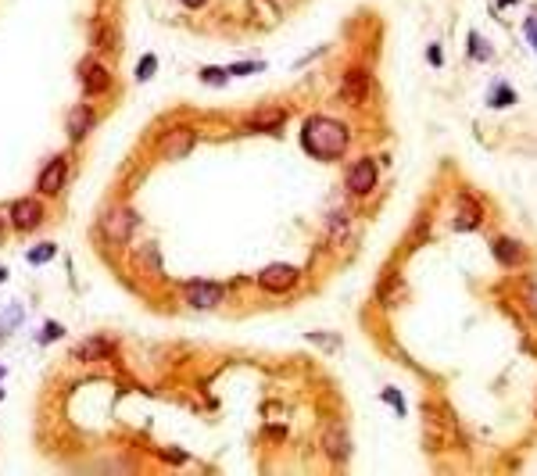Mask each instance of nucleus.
<instances>
[{
	"instance_id": "nucleus-5",
	"label": "nucleus",
	"mask_w": 537,
	"mask_h": 476,
	"mask_svg": "<svg viewBox=\"0 0 537 476\" xmlns=\"http://www.w3.org/2000/svg\"><path fill=\"white\" fill-rule=\"evenodd\" d=\"M65 179H69V158H65V154H54V158L44 165V172H39L36 190L44 194V197H54V194L65 190Z\"/></svg>"
},
{
	"instance_id": "nucleus-19",
	"label": "nucleus",
	"mask_w": 537,
	"mask_h": 476,
	"mask_svg": "<svg viewBox=\"0 0 537 476\" xmlns=\"http://www.w3.org/2000/svg\"><path fill=\"white\" fill-rule=\"evenodd\" d=\"M54 255H57L54 244H36L33 251H29V265H44V262H51Z\"/></svg>"
},
{
	"instance_id": "nucleus-3",
	"label": "nucleus",
	"mask_w": 537,
	"mask_h": 476,
	"mask_svg": "<svg viewBox=\"0 0 537 476\" xmlns=\"http://www.w3.org/2000/svg\"><path fill=\"white\" fill-rule=\"evenodd\" d=\"M136 226H140V215H136L133 208H115V212L104 215L100 230H104V237H108L111 244H129V237H133Z\"/></svg>"
},
{
	"instance_id": "nucleus-30",
	"label": "nucleus",
	"mask_w": 537,
	"mask_h": 476,
	"mask_svg": "<svg viewBox=\"0 0 537 476\" xmlns=\"http://www.w3.org/2000/svg\"><path fill=\"white\" fill-rule=\"evenodd\" d=\"M8 280V268H0V283H4Z\"/></svg>"
},
{
	"instance_id": "nucleus-11",
	"label": "nucleus",
	"mask_w": 537,
	"mask_h": 476,
	"mask_svg": "<svg viewBox=\"0 0 537 476\" xmlns=\"http://www.w3.org/2000/svg\"><path fill=\"white\" fill-rule=\"evenodd\" d=\"M322 451H326V459H334V462H347V455H351V441H347V430L340 423H329L326 433H322Z\"/></svg>"
},
{
	"instance_id": "nucleus-7",
	"label": "nucleus",
	"mask_w": 537,
	"mask_h": 476,
	"mask_svg": "<svg viewBox=\"0 0 537 476\" xmlns=\"http://www.w3.org/2000/svg\"><path fill=\"white\" fill-rule=\"evenodd\" d=\"M376 176H380L376 161H373V158H358V161L347 169V194H351V197H365V194L376 186Z\"/></svg>"
},
{
	"instance_id": "nucleus-28",
	"label": "nucleus",
	"mask_w": 537,
	"mask_h": 476,
	"mask_svg": "<svg viewBox=\"0 0 537 476\" xmlns=\"http://www.w3.org/2000/svg\"><path fill=\"white\" fill-rule=\"evenodd\" d=\"M179 4H183V8H190V11H197V8L208 4V0H179Z\"/></svg>"
},
{
	"instance_id": "nucleus-9",
	"label": "nucleus",
	"mask_w": 537,
	"mask_h": 476,
	"mask_svg": "<svg viewBox=\"0 0 537 476\" xmlns=\"http://www.w3.org/2000/svg\"><path fill=\"white\" fill-rule=\"evenodd\" d=\"M194 147H197V133H194L190 126H176V129L165 133V140H161V154H165V161H179V158H187Z\"/></svg>"
},
{
	"instance_id": "nucleus-26",
	"label": "nucleus",
	"mask_w": 537,
	"mask_h": 476,
	"mask_svg": "<svg viewBox=\"0 0 537 476\" xmlns=\"http://www.w3.org/2000/svg\"><path fill=\"white\" fill-rule=\"evenodd\" d=\"M329 230H334V233H344V230H347V212H337L334 222H329Z\"/></svg>"
},
{
	"instance_id": "nucleus-18",
	"label": "nucleus",
	"mask_w": 537,
	"mask_h": 476,
	"mask_svg": "<svg viewBox=\"0 0 537 476\" xmlns=\"http://www.w3.org/2000/svg\"><path fill=\"white\" fill-rule=\"evenodd\" d=\"M75 355L79 358H100V355H111V344L108 340H90V344H82Z\"/></svg>"
},
{
	"instance_id": "nucleus-16",
	"label": "nucleus",
	"mask_w": 537,
	"mask_h": 476,
	"mask_svg": "<svg viewBox=\"0 0 537 476\" xmlns=\"http://www.w3.org/2000/svg\"><path fill=\"white\" fill-rule=\"evenodd\" d=\"M516 104V90L509 86V82H494L491 86V93H487V108H494V111H502V108H512Z\"/></svg>"
},
{
	"instance_id": "nucleus-12",
	"label": "nucleus",
	"mask_w": 537,
	"mask_h": 476,
	"mask_svg": "<svg viewBox=\"0 0 537 476\" xmlns=\"http://www.w3.org/2000/svg\"><path fill=\"white\" fill-rule=\"evenodd\" d=\"M480 222H484V208H480V201H473L469 194H459V212H455V219H451V230L466 233V230H477Z\"/></svg>"
},
{
	"instance_id": "nucleus-17",
	"label": "nucleus",
	"mask_w": 537,
	"mask_h": 476,
	"mask_svg": "<svg viewBox=\"0 0 537 476\" xmlns=\"http://www.w3.org/2000/svg\"><path fill=\"white\" fill-rule=\"evenodd\" d=\"M201 82L204 86H226V82H230V68H219V65L201 68Z\"/></svg>"
},
{
	"instance_id": "nucleus-31",
	"label": "nucleus",
	"mask_w": 537,
	"mask_h": 476,
	"mask_svg": "<svg viewBox=\"0 0 537 476\" xmlns=\"http://www.w3.org/2000/svg\"><path fill=\"white\" fill-rule=\"evenodd\" d=\"M0 376H4V369H0ZM0 398H4V394H0Z\"/></svg>"
},
{
	"instance_id": "nucleus-29",
	"label": "nucleus",
	"mask_w": 537,
	"mask_h": 476,
	"mask_svg": "<svg viewBox=\"0 0 537 476\" xmlns=\"http://www.w3.org/2000/svg\"><path fill=\"white\" fill-rule=\"evenodd\" d=\"M498 4H502V8H512V4H520V0H498Z\"/></svg>"
},
{
	"instance_id": "nucleus-21",
	"label": "nucleus",
	"mask_w": 537,
	"mask_h": 476,
	"mask_svg": "<svg viewBox=\"0 0 537 476\" xmlns=\"http://www.w3.org/2000/svg\"><path fill=\"white\" fill-rule=\"evenodd\" d=\"M469 57H480V61H491V47H487V39H480L477 33H469Z\"/></svg>"
},
{
	"instance_id": "nucleus-22",
	"label": "nucleus",
	"mask_w": 537,
	"mask_h": 476,
	"mask_svg": "<svg viewBox=\"0 0 537 476\" xmlns=\"http://www.w3.org/2000/svg\"><path fill=\"white\" fill-rule=\"evenodd\" d=\"M380 398H383L387 405H394V408H398V416H405V412H408V408H405V398L398 394L394 387H383V390H380Z\"/></svg>"
},
{
	"instance_id": "nucleus-25",
	"label": "nucleus",
	"mask_w": 537,
	"mask_h": 476,
	"mask_svg": "<svg viewBox=\"0 0 537 476\" xmlns=\"http://www.w3.org/2000/svg\"><path fill=\"white\" fill-rule=\"evenodd\" d=\"M523 29H527V39H530L534 54H537V15H530V18H527V22H523Z\"/></svg>"
},
{
	"instance_id": "nucleus-23",
	"label": "nucleus",
	"mask_w": 537,
	"mask_h": 476,
	"mask_svg": "<svg viewBox=\"0 0 537 476\" xmlns=\"http://www.w3.org/2000/svg\"><path fill=\"white\" fill-rule=\"evenodd\" d=\"M265 61H237V65H230V75H247V72H262Z\"/></svg>"
},
{
	"instance_id": "nucleus-6",
	"label": "nucleus",
	"mask_w": 537,
	"mask_h": 476,
	"mask_svg": "<svg viewBox=\"0 0 537 476\" xmlns=\"http://www.w3.org/2000/svg\"><path fill=\"white\" fill-rule=\"evenodd\" d=\"M44 219H47V212H44V204H39L36 197H22V201L11 204V226L18 233L39 230V222H44Z\"/></svg>"
},
{
	"instance_id": "nucleus-13",
	"label": "nucleus",
	"mask_w": 537,
	"mask_h": 476,
	"mask_svg": "<svg viewBox=\"0 0 537 476\" xmlns=\"http://www.w3.org/2000/svg\"><path fill=\"white\" fill-rule=\"evenodd\" d=\"M93 122H97V115H93V108H90V104L72 108V111H69V122H65L69 140H87V136H90V129H93Z\"/></svg>"
},
{
	"instance_id": "nucleus-24",
	"label": "nucleus",
	"mask_w": 537,
	"mask_h": 476,
	"mask_svg": "<svg viewBox=\"0 0 537 476\" xmlns=\"http://www.w3.org/2000/svg\"><path fill=\"white\" fill-rule=\"evenodd\" d=\"M61 333H65V329H61L57 322H47V326H44V333H39V344H47V340H57Z\"/></svg>"
},
{
	"instance_id": "nucleus-2",
	"label": "nucleus",
	"mask_w": 537,
	"mask_h": 476,
	"mask_svg": "<svg viewBox=\"0 0 537 476\" xmlns=\"http://www.w3.org/2000/svg\"><path fill=\"white\" fill-rule=\"evenodd\" d=\"M255 280H258V286L265 294H286V291H294V286H298L301 273L294 265H286V262H273V265H265Z\"/></svg>"
},
{
	"instance_id": "nucleus-20",
	"label": "nucleus",
	"mask_w": 537,
	"mask_h": 476,
	"mask_svg": "<svg viewBox=\"0 0 537 476\" xmlns=\"http://www.w3.org/2000/svg\"><path fill=\"white\" fill-rule=\"evenodd\" d=\"M154 68H158V57H154V54H143L140 65H136V82H147V79L154 75Z\"/></svg>"
},
{
	"instance_id": "nucleus-15",
	"label": "nucleus",
	"mask_w": 537,
	"mask_h": 476,
	"mask_svg": "<svg viewBox=\"0 0 537 476\" xmlns=\"http://www.w3.org/2000/svg\"><path fill=\"white\" fill-rule=\"evenodd\" d=\"M491 251H494V258H498L502 265H520L523 262V247L516 240H509V237H498L491 244Z\"/></svg>"
},
{
	"instance_id": "nucleus-8",
	"label": "nucleus",
	"mask_w": 537,
	"mask_h": 476,
	"mask_svg": "<svg viewBox=\"0 0 537 476\" xmlns=\"http://www.w3.org/2000/svg\"><path fill=\"white\" fill-rule=\"evenodd\" d=\"M79 86H82V93H87V97L108 93V86H111V72L100 65L97 57H87V61L79 65Z\"/></svg>"
},
{
	"instance_id": "nucleus-32",
	"label": "nucleus",
	"mask_w": 537,
	"mask_h": 476,
	"mask_svg": "<svg viewBox=\"0 0 537 476\" xmlns=\"http://www.w3.org/2000/svg\"><path fill=\"white\" fill-rule=\"evenodd\" d=\"M0 230H4V219H0Z\"/></svg>"
},
{
	"instance_id": "nucleus-4",
	"label": "nucleus",
	"mask_w": 537,
	"mask_h": 476,
	"mask_svg": "<svg viewBox=\"0 0 537 476\" xmlns=\"http://www.w3.org/2000/svg\"><path fill=\"white\" fill-rule=\"evenodd\" d=\"M183 298H187L190 308H197V312H208V308L222 304L226 291H222V283H212V280H194L183 286Z\"/></svg>"
},
{
	"instance_id": "nucleus-1",
	"label": "nucleus",
	"mask_w": 537,
	"mask_h": 476,
	"mask_svg": "<svg viewBox=\"0 0 537 476\" xmlns=\"http://www.w3.org/2000/svg\"><path fill=\"white\" fill-rule=\"evenodd\" d=\"M347 143H351V133H347L344 122L329 118V115L304 118V126H301V147L312 154L316 161H337V158H344Z\"/></svg>"
},
{
	"instance_id": "nucleus-27",
	"label": "nucleus",
	"mask_w": 537,
	"mask_h": 476,
	"mask_svg": "<svg viewBox=\"0 0 537 476\" xmlns=\"http://www.w3.org/2000/svg\"><path fill=\"white\" fill-rule=\"evenodd\" d=\"M444 54H441V44H430V65H441Z\"/></svg>"
},
{
	"instance_id": "nucleus-14",
	"label": "nucleus",
	"mask_w": 537,
	"mask_h": 476,
	"mask_svg": "<svg viewBox=\"0 0 537 476\" xmlns=\"http://www.w3.org/2000/svg\"><path fill=\"white\" fill-rule=\"evenodd\" d=\"M283 111H262V115H251L247 118V133H280L283 129Z\"/></svg>"
},
{
	"instance_id": "nucleus-10",
	"label": "nucleus",
	"mask_w": 537,
	"mask_h": 476,
	"mask_svg": "<svg viewBox=\"0 0 537 476\" xmlns=\"http://www.w3.org/2000/svg\"><path fill=\"white\" fill-rule=\"evenodd\" d=\"M369 97V72L365 68H347L340 79V100L351 108H362Z\"/></svg>"
}]
</instances>
